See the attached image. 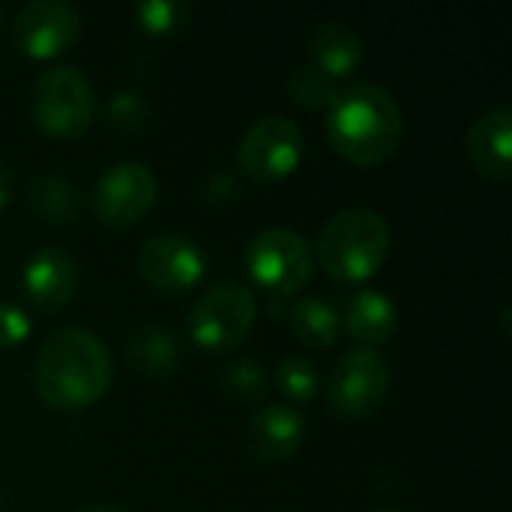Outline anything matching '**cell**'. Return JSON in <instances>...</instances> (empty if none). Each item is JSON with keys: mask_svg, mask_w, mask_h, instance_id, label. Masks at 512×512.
Segmentation results:
<instances>
[{"mask_svg": "<svg viewBox=\"0 0 512 512\" xmlns=\"http://www.w3.org/2000/svg\"><path fill=\"white\" fill-rule=\"evenodd\" d=\"M96 114L93 87L75 66H48L36 75L30 87V117L33 123L60 141L78 138L90 129Z\"/></svg>", "mask_w": 512, "mask_h": 512, "instance_id": "cell-4", "label": "cell"}, {"mask_svg": "<svg viewBox=\"0 0 512 512\" xmlns=\"http://www.w3.org/2000/svg\"><path fill=\"white\" fill-rule=\"evenodd\" d=\"M393 249V231L378 210L354 207L330 216L318 231L312 258L321 270L345 285L369 282Z\"/></svg>", "mask_w": 512, "mask_h": 512, "instance_id": "cell-3", "label": "cell"}, {"mask_svg": "<svg viewBox=\"0 0 512 512\" xmlns=\"http://www.w3.org/2000/svg\"><path fill=\"white\" fill-rule=\"evenodd\" d=\"M27 207L48 225H69L81 213V195L66 177L39 174L27 186Z\"/></svg>", "mask_w": 512, "mask_h": 512, "instance_id": "cell-19", "label": "cell"}, {"mask_svg": "<svg viewBox=\"0 0 512 512\" xmlns=\"http://www.w3.org/2000/svg\"><path fill=\"white\" fill-rule=\"evenodd\" d=\"M12 201V174L6 165H0V210Z\"/></svg>", "mask_w": 512, "mask_h": 512, "instance_id": "cell-26", "label": "cell"}, {"mask_svg": "<svg viewBox=\"0 0 512 512\" xmlns=\"http://www.w3.org/2000/svg\"><path fill=\"white\" fill-rule=\"evenodd\" d=\"M402 135V108L381 84H348L330 105L327 141L345 162L357 168H378L390 162L402 144Z\"/></svg>", "mask_w": 512, "mask_h": 512, "instance_id": "cell-2", "label": "cell"}, {"mask_svg": "<svg viewBox=\"0 0 512 512\" xmlns=\"http://www.w3.org/2000/svg\"><path fill=\"white\" fill-rule=\"evenodd\" d=\"M306 438V417L294 405H264L249 417L246 444L258 462H288Z\"/></svg>", "mask_w": 512, "mask_h": 512, "instance_id": "cell-14", "label": "cell"}, {"mask_svg": "<svg viewBox=\"0 0 512 512\" xmlns=\"http://www.w3.org/2000/svg\"><path fill=\"white\" fill-rule=\"evenodd\" d=\"M111 120L117 123V126H135L141 117H144V102L138 99V93H117L114 99H111Z\"/></svg>", "mask_w": 512, "mask_h": 512, "instance_id": "cell-25", "label": "cell"}, {"mask_svg": "<svg viewBox=\"0 0 512 512\" xmlns=\"http://www.w3.org/2000/svg\"><path fill=\"white\" fill-rule=\"evenodd\" d=\"M189 18V6L183 0H147L135 6V21L150 36H168L180 30Z\"/></svg>", "mask_w": 512, "mask_h": 512, "instance_id": "cell-23", "label": "cell"}, {"mask_svg": "<svg viewBox=\"0 0 512 512\" xmlns=\"http://www.w3.org/2000/svg\"><path fill=\"white\" fill-rule=\"evenodd\" d=\"M222 390L240 405H258L270 390L267 369L252 357L231 360L222 372Z\"/></svg>", "mask_w": 512, "mask_h": 512, "instance_id": "cell-20", "label": "cell"}, {"mask_svg": "<svg viewBox=\"0 0 512 512\" xmlns=\"http://www.w3.org/2000/svg\"><path fill=\"white\" fill-rule=\"evenodd\" d=\"M243 264L249 279L276 300L297 294L315 270L312 246L300 231L291 228L258 231L243 249Z\"/></svg>", "mask_w": 512, "mask_h": 512, "instance_id": "cell-5", "label": "cell"}, {"mask_svg": "<svg viewBox=\"0 0 512 512\" xmlns=\"http://www.w3.org/2000/svg\"><path fill=\"white\" fill-rule=\"evenodd\" d=\"M342 327L351 339L363 342V348H378L390 342L399 330L396 303L375 288H354L342 303Z\"/></svg>", "mask_w": 512, "mask_h": 512, "instance_id": "cell-15", "label": "cell"}, {"mask_svg": "<svg viewBox=\"0 0 512 512\" xmlns=\"http://www.w3.org/2000/svg\"><path fill=\"white\" fill-rule=\"evenodd\" d=\"M114 381L108 345L84 327L54 330L33 363V387L51 411H84L96 405Z\"/></svg>", "mask_w": 512, "mask_h": 512, "instance_id": "cell-1", "label": "cell"}, {"mask_svg": "<svg viewBox=\"0 0 512 512\" xmlns=\"http://www.w3.org/2000/svg\"><path fill=\"white\" fill-rule=\"evenodd\" d=\"M465 153L474 171L486 180H510L512 174V108H486L465 135Z\"/></svg>", "mask_w": 512, "mask_h": 512, "instance_id": "cell-13", "label": "cell"}, {"mask_svg": "<svg viewBox=\"0 0 512 512\" xmlns=\"http://www.w3.org/2000/svg\"><path fill=\"white\" fill-rule=\"evenodd\" d=\"M378 512H399V510H378Z\"/></svg>", "mask_w": 512, "mask_h": 512, "instance_id": "cell-29", "label": "cell"}, {"mask_svg": "<svg viewBox=\"0 0 512 512\" xmlns=\"http://www.w3.org/2000/svg\"><path fill=\"white\" fill-rule=\"evenodd\" d=\"M255 312H258V303L246 285L219 282L195 300L186 318V330H189V339L204 351H213V354L234 351L237 345L246 342L255 324Z\"/></svg>", "mask_w": 512, "mask_h": 512, "instance_id": "cell-6", "label": "cell"}, {"mask_svg": "<svg viewBox=\"0 0 512 512\" xmlns=\"http://www.w3.org/2000/svg\"><path fill=\"white\" fill-rule=\"evenodd\" d=\"M21 291L27 306L54 315L66 309L78 291V264L60 246H45L33 252L21 270Z\"/></svg>", "mask_w": 512, "mask_h": 512, "instance_id": "cell-12", "label": "cell"}, {"mask_svg": "<svg viewBox=\"0 0 512 512\" xmlns=\"http://www.w3.org/2000/svg\"><path fill=\"white\" fill-rule=\"evenodd\" d=\"M78 512H123L117 510V507H111V504H93V507H84V510Z\"/></svg>", "mask_w": 512, "mask_h": 512, "instance_id": "cell-27", "label": "cell"}, {"mask_svg": "<svg viewBox=\"0 0 512 512\" xmlns=\"http://www.w3.org/2000/svg\"><path fill=\"white\" fill-rule=\"evenodd\" d=\"M300 159H303V129L282 114L255 120L243 132L237 147V165L255 183L285 180L288 174L297 171Z\"/></svg>", "mask_w": 512, "mask_h": 512, "instance_id": "cell-8", "label": "cell"}, {"mask_svg": "<svg viewBox=\"0 0 512 512\" xmlns=\"http://www.w3.org/2000/svg\"><path fill=\"white\" fill-rule=\"evenodd\" d=\"M126 357L144 378H168L183 363V345L168 327L141 324L126 339Z\"/></svg>", "mask_w": 512, "mask_h": 512, "instance_id": "cell-17", "label": "cell"}, {"mask_svg": "<svg viewBox=\"0 0 512 512\" xmlns=\"http://www.w3.org/2000/svg\"><path fill=\"white\" fill-rule=\"evenodd\" d=\"M363 54V39L345 21H324L309 33V66L321 69L333 81L357 72Z\"/></svg>", "mask_w": 512, "mask_h": 512, "instance_id": "cell-16", "label": "cell"}, {"mask_svg": "<svg viewBox=\"0 0 512 512\" xmlns=\"http://www.w3.org/2000/svg\"><path fill=\"white\" fill-rule=\"evenodd\" d=\"M273 378H276V387L285 393L288 402L294 405H309L315 402L318 390H321V381H318V369L303 360V357H282L273 369Z\"/></svg>", "mask_w": 512, "mask_h": 512, "instance_id": "cell-21", "label": "cell"}, {"mask_svg": "<svg viewBox=\"0 0 512 512\" xmlns=\"http://www.w3.org/2000/svg\"><path fill=\"white\" fill-rule=\"evenodd\" d=\"M15 45L30 60H54L81 36V15L63 0H33L18 9L12 21Z\"/></svg>", "mask_w": 512, "mask_h": 512, "instance_id": "cell-11", "label": "cell"}, {"mask_svg": "<svg viewBox=\"0 0 512 512\" xmlns=\"http://www.w3.org/2000/svg\"><path fill=\"white\" fill-rule=\"evenodd\" d=\"M288 324H291L294 339L312 351H324V348L336 345L342 336L339 309L321 297H300L288 309Z\"/></svg>", "mask_w": 512, "mask_h": 512, "instance_id": "cell-18", "label": "cell"}, {"mask_svg": "<svg viewBox=\"0 0 512 512\" xmlns=\"http://www.w3.org/2000/svg\"><path fill=\"white\" fill-rule=\"evenodd\" d=\"M3 24H6V21H3V12H0V33H3Z\"/></svg>", "mask_w": 512, "mask_h": 512, "instance_id": "cell-28", "label": "cell"}, {"mask_svg": "<svg viewBox=\"0 0 512 512\" xmlns=\"http://www.w3.org/2000/svg\"><path fill=\"white\" fill-rule=\"evenodd\" d=\"M30 330H33V321H30V315L21 306L0 303V348L24 345Z\"/></svg>", "mask_w": 512, "mask_h": 512, "instance_id": "cell-24", "label": "cell"}, {"mask_svg": "<svg viewBox=\"0 0 512 512\" xmlns=\"http://www.w3.org/2000/svg\"><path fill=\"white\" fill-rule=\"evenodd\" d=\"M390 375V360L378 348L348 351L327 378L330 414L348 423L372 417L390 393Z\"/></svg>", "mask_w": 512, "mask_h": 512, "instance_id": "cell-7", "label": "cell"}, {"mask_svg": "<svg viewBox=\"0 0 512 512\" xmlns=\"http://www.w3.org/2000/svg\"><path fill=\"white\" fill-rule=\"evenodd\" d=\"M288 96H291V102H297V105H303V108H312V111L327 108V111H330V105H333L336 96H339V87H336V81H333L330 75H324L321 69H315V66H300V69H294L291 78H288Z\"/></svg>", "mask_w": 512, "mask_h": 512, "instance_id": "cell-22", "label": "cell"}, {"mask_svg": "<svg viewBox=\"0 0 512 512\" xmlns=\"http://www.w3.org/2000/svg\"><path fill=\"white\" fill-rule=\"evenodd\" d=\"M138 276L156 294H189L207 273V258L195 240L186 234L162 231L141 243L138 249Z\"/></svg>", "mask_w": 512, "mask_h": 512, "instance_id": "cell-10", "label": "cell"}, {"mask_svg": "<svg viewBox=\"0 0 512 512\" xmlns=\"http://www.w3.org/2000/svg\"><path fill=\"white\" fill-rule=\"evenodd\" d=\"M159 198V180L144 162H117L105 168L90 192L96 219L108 228L141 222Z\"/></svg>", "mask_w": 512, "mask_h": 512, "instance_id": "cell-9", "label": "cell"}]
</instances>
